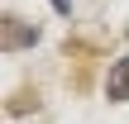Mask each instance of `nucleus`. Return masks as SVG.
<instances>
[{
	"mask_svg": "<svg viewBox=\"0 0 129 124\" xmlns=\"http://www.w3.org/2000/svg\"><path fill=\"white\" fill-rule=\"evenodd\" d=\"M53 10L57 14H72V0H53Z\"/></svg>",
	"mask_w": 129,
	"mask_h": 124,
	"instance_id": "nucleus-2",
	"label": "nucleus"
},
{
	"mask_svg": "<svg viewBox=\"0 0 129 124\" xmlns=\"http://www.w3.org/2000/svg\"><path fill=\"white\" fill-rule=\"evenodd\" d=\"M105 96L120 105V100H129V57H120L115 67H110V76H105Z\"/></svg>",
	"mask_w": 129,
	"mask_h": 124,
	"instance_id": "nucleus-1",
	"label": "nucleus"
}]
</instances>
